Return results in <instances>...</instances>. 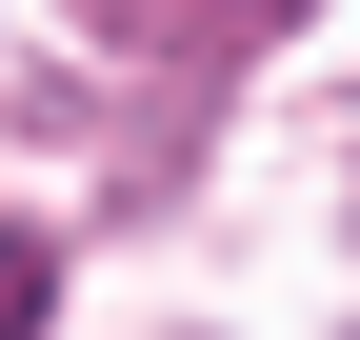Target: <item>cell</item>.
I'll use <instances>...</instances> for the list:
<instances>
[{
	"label": "cell",
	"mask_w": 360,
	"mask_h": 340,
	"mask_svg": "<svg viewBox=\"0 0 360 340\" xmlns=\"http://www.w3.org/2000/svg\"><path fill=\"white\" fill-rule=\"evenodd\" d=\"M40 301H60V261H40V240L0 221V340H40Z\"/></svg>",
	"instance_id": "1"
},
{
	"label": "cell",
	"mask_w": 360,
	"mask_h": 340,
	"mask_svg": "<svg viewBox=\"0 0 360 340\" xmlns=\"http://www.w3.org/2000/svg\"><path fill=\"white\" fill-rule=\"evenodd\" d=\"M220 20H281V0H220Z\"/></svg>",
	"instance_id": "2"
}]
</instances>
